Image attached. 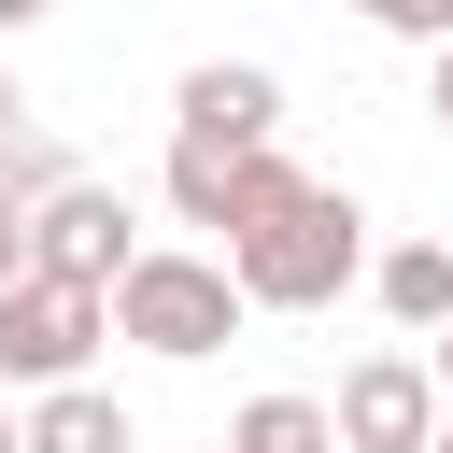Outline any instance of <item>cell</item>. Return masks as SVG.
<instances>
[{
  "label": "cell",
  "mask_w": 453,
  "mask_h": 453,
  "mask_svg": "<svg viewBox=\"0 0 453 453\" xmlns=\"http://www.w3.org/2000/svg\"><path fill=\"white\" fill-rule=\"evenodd\" d=\"M326 439H340V453H425V439H439V382H425V354H354L340 396H326Z\"/></svg>",
  "instance_id": "cell-6"
},
{
  "label": "cell",
  "mask_w": 453,
  "mask_h": 453,
  "mask_svg": "<svg viewBox=\"0 0 453 453\" xmlns=\"http://www.w3.org/2000/svg\"><path fill=\"white\" fill-rule=\"evenodd\" d=\"M297 184H311V170H297V156H283V142H269V156H255V170H241V226H255V212H283V198H297ZM241 226H226V241H241Z\"/></svg>",
  "instance_id": "cell-13"
},
{
  "label": "cell",
  "mask_w": 453,
  "mask_h": 453,
  "mask_svg": "<svg viewBox=\"0 0 453 453\" xmlns=\"http://www.w3.org/2000/svg\"><path fill=\"white\" fill-rule=\"evenodd\" d=\"M14 127H28V99H0V142H14Z\"/></svg>",
  "instance_id": "cell-18"
},
{
  "label": "cell",
  "mask_w": 453,
  "mask_h": 453,
  "mask_svg": "<svg viewBox=\"0 0 453 453\" xmlns=\"http://www.w3.org/2000/svg\"><path fill=\"white\" fill-rule=\"evenodd\" d=\"M113 340H127V354H156V368L226 354V340H241V283H226V255L142 241V255H127V283H113Z\"/></svg>",
  "instance_id": "cell-2"
},
{
  "label": "cell",
  "mask_w": 453,
  "mask_h": 453,
  "mask_svg": "<svg viewBox=\"0 0 453 453\" xmlns=\"http://www.w3.org/2000/svg\"><path fill=\"white\" fill-rule=\"evenodd\" d=\"M226 453H340V439H326V396L269 382V396H241V411H226Z\"/></svg>",
  "instance_id": "cell-10"
},
{
  "label": "cell",
  "mask_w": 453,
  "mask_h": 453,
  "mask_svg": "<svg viewBox=\"0 0 453 453\" xmlns=\"http://www.w3.org/2000/svg\"><path fill=\"white\" fill-rule=\"evenodd\" d=\"M425 382H439V411H453V326H439V340H425Z\"/></svg>",
  "instance_id": "cell-16"
},
{
  "label": "cell",
  "mask_w": 453,
  "mask_h": 453,
  "mask_svg": "<svg viewBox=\"0 0 453 453\" xmlns=\"http://www.w3.org/2000/svg\"><path fill=\"white\" fill-rule=\"evenodd\" d=\"M368 297H382V326L439 340V326H453V241H382V255H368Z\"/></svg>",
  "instance_id": "cell-8"
},
{
  "label": "cell",
  "mask_w": 453,
  "mask_h": 453,
  "mask_svg": "<svg viewBox=\"0 0 453 453\" xmlns=\"http://www.w3.org/2000/svg\"><path fill=\"white\" fill-rule=\"evenodd\" d=\"M14 453H142V425L113 382H57V396H14Z\"/></svg>",
  "instance_id": "cell-7"
},
{
  "label": "cell",
  "mask_w": 453,
  "mask_h": 453,
  "mask_svg": "<svg viewBox=\"0 0 453 453\" xmlns=\"http://www.w3.org/2000/svg\"><path fill=\"white\" fill-rule=\"evenodd\" d=\"M0 99H14V71H0Z\"/></svg>",
  "instance_id": "cell-21"
},
{
  "label": "cell",
  "mask_w": 453,
  "mask_h": 453,
  "mask_svg": "<svg viewBox=\"0 0 453 453\" xmlns=\"http://www.w3.org/2000/svg\"><path fill=\"white\" fill-rule=\"evenodd\" d=\"M354 14H368V28H382V42H425V57H439V42H453V0H354Z\"/></svg>",
  "instance_id": "cell-12"
},
{
  "label": "cell",
  "mask_w": 453,
  "mask_h": 453,
  "mask_svg": "<svg viewBox=\"0 0 453 453\" xmlns=\"http://www.w3.org/2000/svg\"><path fill=\"white\" fill-rule=\"evenodd\" d=\"M212 255H226L241 311H326V297L368 283V212H354V184H297L283 212H255V226L212 241Z\"/></svg>",
  "instance_id": "cell-1"
},
{
  "label": "cell",
  "mask_w": 453,
  "mask_h": 453,
  "mask_svg": "<svg viewBox=\"0 0 453 453\" xmlns=\"http://www.w3.org/2000/svg\"><path fill=\"white\" fill-rule=\"evenodd\" d=\"M425 453H453V411H439V439H425Z\"/></svg>",
  "instance_id": "cell-20"
},
{
  "label": "cell",
  "mask_w": 453,
  "mask_h": 453,
  "mask_svg": "<svg viewBox=\"0 0 453 453\" xmlns=\"http://www.w3.org/2000/svg\"><path fill=\"white\" fill-rule=\"evenodd\" d=\"M241 170H255V156H212V142H170V156H156V198H170L184 226H212V241H226V226H241Z\"/></svg>",
  "instance_id": "cell-9"
},
{
  "label": "cell",
  "mask_w": 453,
  "mask_h": 453,
  "mask_svg": "<svg viewBox=\"0 0 453 453\" xmlns=\"http://www.w3.org/2000/svg\"><path fill=\"white\" fill-rule=\"evenodd\" d=\"M425 113H439V142H453V42L425 57Z\"/></svg>",
  "instance_id": "cell-15"
},
{
  "label": "cell",
  "mask_w": 453,
  "mask_h": 453,
  "mask_svg": "<svg viewBox=\"0 0 453 453\" xmlns=\"http://www.w3.org/2000/svg\"><path fill=\"white\" fill-rule=\"evenodd\" d=\"M0 453H14V396H0Z\"/></svg>",
  "instance_id": "cell-19"
},
{
  "label": "cell",
  "mask_w": 453,
  "mask_h": 453,
  "mask_svg": "<svg viewBox=\"0 0 453 453\" xmlns=\"http://www.w3.org/2000/svg\"><path fill=\"white\" fill-rule=\"evenodd\" d=\"M71 170H85V156H71V142H42V127H14V142H0V198H57Z\"/></svg>",
  "instance_id": "cell-11"
},
{
  "label": "cell",
  "mask_w": 453,
  "mask_h": 453,
  "mask_svg": "<svg viewBox=\"0 0 453 453\" xmlns=\"http://www.w3.org/2000/svg\"><path fill=\"white\" fill-rule=\"evenodd\" d=\"M127 255H142V212H127V184L71 170L57 198H28V269H42V283H85V297H113V283H127Z\"/></svg>",
  "instance_id": "cell-4"
},
{
  "label": "cell",
  "mask_w": 453,
  "mask_h": 453,
  "mask_svg": "<svg viewBox=\"0 0 453 453\" xmlns=\"http://www.w3.org/2000/svg\"><path fill=\"white\" fill-rule=\"evenodd\" d=\"M0 283H28V198H0Z\"/></svg>",
  "instance_id": "cell-14"
},
{
  "label": "cell",
  "mask_w": 453,
  "mask_h": 453,
  "mask_svg": "<svg viewBox=\"0 0 453 453\" xmlns=\"http://www.w3.org/2000/svg\"><path fill=\"white\" fill-rule=\"evenodd\" d=\"M99 340H113V297H85V283H0V396H57V382H85L99 368Z\"/></svg>",
  "instance_id": "cell-3"
},
{
  "label": "cell",
  "mask_w": 453,
  "mask_h": 453,
  "mask_svg": "<svg viewBox=\"0 0 453 453\" xmlns=\"http://www.w3.org/2000/svg\"><path fill=\"white\" fill-rule=\"evenodd\" d=\"M42 14H57V0H0V42H14V28H42Z\"/></svg>",
  "instance_id": "cell-17"
},
{
  "label": "cell",
  "mask_w": 453,
  "mask_h": 453,
  "mask_svg": "<svg viewBox=\"0 0 453 453\" xmlns=\"http://www.w3.org/2000/svg\"><path fill=\"white\" fill-rule=\"evenodd\" d=\"M170 142L269 156V142H283V71H269V57H198V71L170 85Z\"/></svg>",
  "instance_id": "cell-5"
},
{
  "label": "cell",
  "mask_w": 453,
  "mask_h": 453,
  "mask_svg": "<svg viewBox=\"0 0 453 453\" xmlns=\"http://www.w3.org/2000/svg\"><path fill=\"white\" fill-rule=\"evenodd\" d=\"M198 453H226V439H198Z\"/></svg>",
  "instance_id": "cell-22"
}]
</instances>
